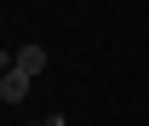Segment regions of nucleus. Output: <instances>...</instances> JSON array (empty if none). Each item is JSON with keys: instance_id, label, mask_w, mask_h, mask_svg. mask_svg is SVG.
I'll use <instances>...</instances> for the list:
<instances>
[{"instance_id": "obj_4", "label": "nucleus", "mask_w": 149, "mask_h": 126, "mask_svg": "<svg viewBox=\"0 0 149 126\" xmlns=\"http://www.w3.org/2000/svg\"><path fill=\"white\" fill-rule=\"evenodd\" d=\"M23 126H46V120H23Z\"/></svg>"}, {"instance_id": "obj_1", "label": "nucleus", "mask_w": 149, "mask_h": 126, "mask_svg": "<svg viewBox=\"0 0 149 126\" xmlns=\"http://www.w3.org/2000/svg\"><path fill=\"white\" fill-rule=\"evenodd\" d=\"M29 86H35V74L17 69V63L6 57V69H0V103H23V97H29Z\"/></svg>"}, {"instance_id": "obj_2", "label": "nucleus", "mask_w": 149, "mask_h": 126, "mask_svg": "<svg viewBox=\"0 0 149 126\" xmlns=\"http://www.w3.org/2000/svg\"><path fill=\"white\" fill-rule=\"evenodd\" d=\"M12 63H17V69H29V74H40V69H46V46H35V40H29V46H17V52H12Z\"/></svg>"}, {"instance_id": "obj_3", "label": "nucleus", "mask_w": 149, "mask_h": 126, "mask_svg": "<svg viewBox=\"0 0 149 126\" xmlns=\"http://www.w3.org/2000/svg\"><path fill=\"white\" fill-rule=\"evenodd\" d=\"M46 126H69V120H63V115H46Z\"/></svg>"}]
</instances>
